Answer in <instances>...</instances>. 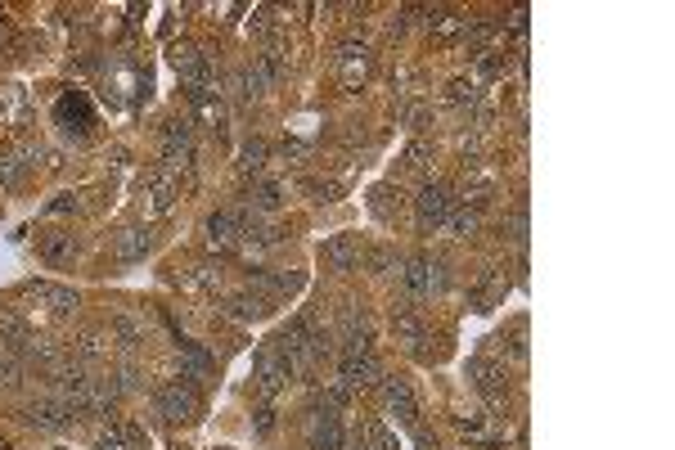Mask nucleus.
<instances>
[{
    "instance_id": "1",
    "label": "nucleus",
    "mask_w": 675,
    "mask_h": 450,
    "mask_svg": "<svg viewBox=\"0 0 675 450\" xmlns=\"http://www.w3.org/2000/svg\"><path fill=\"white\" fill-rule=\"evenodd\" d=\"M455 207H459V189L450 185V180H432L428 176L419 185V194H414V221H419L423 230H441Z\"/></svg>"
},
{
    "instance_id": "2",
    "label": "nucleus",
    "mask_w": 675,
    "mask_h": 450,
    "mask_svg": "<svg viewBox=\"0 0 675 450\" xmlns=\"http://www.w3.org/2000/svg\"><path fill=\"white\" fill-rule=\"evenodd\" d=\"M401 288H405V297H441L446 293V284H450V275H446V266H441L437 257H410V261H401Z\"/></svg>"
},
{
    "instance_id": "3",
    "label": "nucleus",
    "mask_w": 675,
    "mask_h": 450,
    "mask_svg": "<svg viewBox=\"0 0 675 450\" xmlns=\"http://www.w3.org/2000/svg\"><path fill=\"white\" fill-rule=\"evenodd\" d=\"M171 63H176L180 81L189 86V95H207V90H216V68H212V59H207L198 45H176V50H171Z\"/></svg>"
},
{
    "instance_id": "4",
    "label": "nucleus",
    "mask_w": 675,
    "mask_h": 450,
    "mask_svg": "<svg viewBox=\"0 0 675 450\" xmlns=\"http://www.w3.org/2000/svg\"><path fill=\"white\" fill-rule=\"evenodd\" d=\"M194 167V122L185 117H171L167 131H162V171H189Z\"/></svg>"
},
{
    "instance_id": "5",
    "label": "nucleus",
    "mask_w": 675,
    "mask_h": 450,
    "mask_svg": "<svg viewBox=\"0 0 675 450\" xmlns=\"http://www.w3.org/2000/svg\"><path fill=\"white\" fill-rule=\"evenodd\" d=\"M153 405H158V414L162 419H176V423H185V419H198V387L194 383H185V378H171V383H162L158 392H153Z\"/></svg>"
},
{
    "instance_id": "6",
    "label": "nucleus",
    "mask_w": 675,
    "mask_h": 450,
    "mask_svg": "<svg viewBox=\"0 0 675 450\" xmlns=\"http://www.w3.org/2000/svg\"><path fill=\"white\" fill-rule=\"evenodd\" d=\"M468 378H473L477 396H486L491 405H509L513 383H509V369L504 365H495V360H486V356H473L468 360Z\"/></svg>"
},
{
    "instance_id": "7",
    "label": "nucleus",
    "mask_w": 675,
    "mask_h": 450,
    "mask_svg": "<svg viewBox=\"0 0 675 450\" xmlns=\"http://www.w3.org/2000/svg\"><path fill=\"white\" fill-rule=\"evenodd\" d=\"M333 68H338V77H342V86L347 90H360L365 86V77H369V68H374V50H369L365 41H342L338 50H333Z\"/></svg>"
},
{
    "instance_id": "8",
    "label": "nucleus",
    "mask_w": 675,
    "mask_h": 450,
    "mask_svg": "<svg viewBox=\"0 0 675 450\" xmlns=\"http://www.w3.org/2000/svg\"><path fill=\"white\" fill-rule=\"evenodd\" d=\"M383 378V360L374 351H342L338 360V383L351 387V392H365V387H378Z\"/></svg>"
},
{
    "instance_id": "9",
    "label": "nucleus",
    "mask_w": 675,
    "mask_h": 450,
    "mask_svg": "<svg viewBox=\"0 0 675 450\" xmlns=\"http://www.w3.org/2000/svg\"><path fill=\"white\" fill-rule=\"evenodd\" d=\"M378 396H383V410L392 414L396 423H405V428H414L419 423V401H414V387L405 383L401 374L396 378H378Z\"/></svg>"
},
{
    "instance_id": "10",
    "label": "nucleus",
    "mask_w": 675,
    "mask_h": 450,
    "mask_svg": "<svg viewBox=\"0 0 675 450\" xmlns=\"http://www.w3.org/2000/svg\"><path fill=\"white\" fill-rule=\"evenodd\" d=\"M288 378H293V369H288L284 356L266 342V347L257 351V360H252V383H257V392L261 396H279L288 387Z\"/></svg>"
},
{
    "instance_id": "11",
    "label": "nucleus",
    "mask_w": 675,
    "mask_h": 450,
    "mask_svg": "<svg viewBox=\"0 0 675 450\" xmlns=\"http://www.w3.org/2000/svg\"><path fill=\"white\" fill-rule=\"evenodd\" d=\"M207 248H243V207H221V212L207 216Z\"/></svg>"
},
{
    "instance_id": "12",
    "label": "nucleus",
    "mask_w": 675,
    "mask_h": 450,
    "mask_svg": "<svg viewBox=\"0 0 675 450\" xmlns=\"http://www.w3.org/2000/svg\"><path fill=\"white\" fill-rule=\"evenodd\" d=\"M23 419H27V428H36V432H63L77 423V414L63 401H54V396H41V401H27Z\"/></svg>"
},
{
    "instance_id": "13",
    "label": "nucleus",
    "mask_w": 675,
    "mask_h": 450,
    "mask_svg": "<svg viewBox=\"0 0 675 450\" xmlns=\"http://www.w3.org/2000/svg\"><path fill=\"white\" fill-rule=\"evenodd\" d=\"M306 450H347V428L333 410H320L311 405V437H306Z\"/></svg>"
},
{
    "instance_id": "14",
    "label": "nucleus",
    "mask_w": 675,
    "mask_h": 450,
    "mask_svg": "<svg viewBox=\"0 0 675 450\" xmlns=\"http://www.w3.org/2000/svg\"><path fill=\"white\" fill-rule=\"evenodd\" d=\"M95 450H149V432L135 419L104 423V428L95 432Z\"/></svg>"
},
{
    "instance_id": "15",
    "label": "nucleus",
    "mask_w": 675,
    "mask_h": 450,
    "mask_svg": "<svg viewBox=\"0 0 675 450\" xmlns=\"http://www.w3.org/2000/svg\"><path fill=\"white\" fill-rule=\"evenodd\" d=\"M36 158H54V153L36 149V144H14V149H5V153H0V185L18 189L27 180V171L36 167Z\"/></svg>"
},
{
    "instance_id": "16",
    "label": "nucleus",
    "mask_w": 675,
    "mask_h": 450,
    "mask_svg": "<svg viewBox=\"0 0 675 450\" xmlns=\"http://www.w3.org/2000/svg\"><path fill=\"white\" fill-rule=\"evenodd\" d=\"M176 194H180V185H176V176H171V171H149V176H144V189H140V203L149 207L153 216H167L171 207H176Z\"/></svg>"
},
{
    "instance_id": "17",
    "label": "nucleus",
    "mask_w": 675,
    "mask_h": 450,
    "mask_svg": "<svg viewBox=\"0 0 675 450\" xmlns=\"http://www.w3.org/2000/svg\"><path fill=\"white\" fill-rule=\"evenodd\" d=\"M392 333H396V342H401L405 351H414L419 360H428V324L419 320L414 306H401V311L392 315Z\"/></svg>"
},
{
    "instance_id": "18",
    "label": "nucleus",
    "mask_w": 675,
    "mask_h": 450,
    "mask_svg": "<svg viewBox=\"0 0 675 450\" xmlns=\"http://www.w3.org/2000/svg\"><path fill=\"white\" fill-rule=\"evenodd\" d=\"M455 423L464 428V437L473 441L477 450H509V432L500 423H491L486 414H455Z\"/></svg>"
},
{
    "instance_id": "19",
    "label": "nucleus",
    "mask_w": 675,
    "mask_h": 450,
    "mask_svg": "<svg viewBox=\"0 0 675 450\" xmlns=\"http://www.w3.org/2000/svg\"><path fill=\"white\" fill-rule=\"evenodd\" d=\"M54 122L63 126L68 135H77V140H86L90 135V126H95V113H90V104H86V95H63L59 104H54Z\"/></svg>"
},
{
    "instance_id": "20",
    "label": "nucleus",
    "mask_w": 675,
    "mask_h": 450,
    "mask_svg": "<svg viewBox=\"0 0 675 450\" xmlns=\"http://www.w3.org/2000/svg\"><path fill=\"white\" fill-rule=\"evenodd\" d=\"M360 257H365V248H360V239H351V234H333V239L320 248L324 270H333V275H347V270H356Z\"/></svg>"
},
{
    "instance_id": "21",
    "label": "nucleus",
    "mask_w": 675,
    "mask_h": 450,
    "mask_svg": "<svg viewBox=\"0 0 675 450\" xmlns=\"http://www.w3.org/2000/svg\"><path fill=\"white\" fill-rule=\"evenodd\" d=\"M23 297L41 302L45 311H54V315H72V311L81 306V297L72 293V288H63V284H45V279H32V284H23Z\"/></svg>"
},
{
    "instance_id": "22",
    "label": "nucleus",
    "mask_w": 675,
    "mask_h": 450,
    "mask_svg": "<svg viewBox=\"0 0 675 450\" xmlns=\"http://www.w3.org/2000/svg\"><path fill=\"white\" fill-rule=\"evenodd\" d=\"M248 284L257 297H288L302 288V275H293V270H248Z\"/></svg>"
},
{
    "instance_id": "23",
    "label": "nucleus",
    "mask_w": 675,
    "mask_h": 450,
    "mask_svg": "<svg viewBox=\"0 0 675 450\" xmlns=\"http://www.w3.org/2000/svg\"><path fill=\"white\" fill-rule=\"evenodd\" d=\"M149 248H153L149 225H122V230L113 234V257L117 261H144Z\"/></svg>"
},
{
    "instance_id": "24",
    "label": "nucleus",
    "mask_w": 675,
    "mask_h": 450,
    "mask_svg": "<svg viewBox=\"0 0 675 450\" xmlns=\"http://www.w3.org/2000/svg\"><path fill=\"white\" fill-rule=\"evenodd\" d=\"M36 252H41L50 266H72V257H77V239H72L68 230H41L36 234Z\"/></svg>"
},
{
    "instance_id": "25",
    "label": "nucleus",
    "mask_w": 675,
    "mask_h": 450,
    "mask_svg": "<svg viewBox=\"0 0 675 450\" xmlns=\"http://www.w3.org/2000/svg\"><path fill=\"white\" fill-rule=\"evenodd\" d=\"M369 342H374L369 315L356 311V306H347V311H342V351H369Z\"/></svg>"
},
{
    "instance_id": "26",
    "label": "nucleus",
    "mask_w": 675,
    "mask_h": 450,
    "mask_svg": "<svg viewBox=\"0 0 675 450\" xmlns=\"http://www.w3.org/2000/svg\"><path fill=\"white\" fill-rule=\"evenodd\" d=\"M284 198H288V189H284V180H275V176H261V180H252L248 185V212H275V207H284Z\"/></svg>"
},
{
    "instance_id": "27",
    "label": "nucleus",
    "mask_w": 675,
    "mask_h": 450,
    "mask_svg": "<svg viewBox=\"0 0 675 450\" xmlns=\"http://www.w3.org/2000/svg\"><path fill=\"white\" fill-rule=\"evenodd\" d=\"M468 23H473V18H464V14H459V9H428V32L437 36L441 45H450V41H464Z\"/></svg>"
},
{
    "instance_id": "28",
    "label": "nucleus",
    "mask_w": 675,
    "mask_h": 450,
    "mask_svg": "<svg viewBox=\"0 0 675 450\" xmlns=\"http://www.w3.org/2000/svg\"><path fill=\"white\" fill-rule=\"evenodd\" d=\"M369 212H374V221L383 225H396L405 216V203H401V189L396 185H378L374 194H369Z\"/></svg>"
},
{
    "instance_id": "29",
    "label": "nucleus",
    "mask_w": 675,
    "mask_h": 450,
    "mask_svg": "<svg viewBox=\"0 0 675 450\" xmlns=\"http://www.w3.org/2000/svg\"><path fill=\"white\" fill-rule=\"evenodd\" d=\"M104 356H108V333L81 329L77 338H72V360H77V365H90V360H104Z\"/></svg>"
},
{
    "instance_id": "30",
    "label": "nucleus",
    "mask_w": 675,
    "mask_h": 450,
    "mask_svg": "<svg viewBox=\"0 0 675 450\" xmlns=\"http://www.w3.org/2000/svg\"><path fill=\"white\" fill-rule=\"evenodd\" d=\"M446 104L450 108H482V86L473 77H450L446 81Z\"/></svg>"
},
{
    "instance_id": "31",
    "label": "nucleus",
    "mask_w": 675,
    "mask_h": 450,
    "mask_svg": "<svg viewBox=\"0 0 675 450\" xmlns=\"http://www.w3.org/2000/svg\"><path fill=\"white\" fill-rule=\"evenodd\" d=\"M356 446H365V450H396V437H392V428H387V423L365 419V423H356Z\"/></svg>"
},
{
    "instance_id": "32",
    "label": "nucleus",
    "mask_w": 675,
    "mask_h": 450,
    "mask_svg": "<svg viewBox=\"0 0 675 450\" xmlns=\"http://www.w3.org/2000/svg\"><path fill=\"white\" fill-rule=\"evenodd\" d=\"M234 167H239V176L248 180V185H252V180H261V176H266V144L248 140L239 149V162H234Z\"/></svg>"
},
{
    "instance_id": "33",
    "label": "nucleus",
    "mask_w": 675,
    "mask_h": 450,
    "mask_svg": "<svg viewBox=\"0 0 675 450\" xmlns=\"http://www.w3.org/2000/svg\"><path fill=\"white\" fill-rule=\"evenodd\" d=\"M113 333H117V342H122V347H131V351L149 342V329H144V320H140V315H131V311L113 315Z\"/></svg>"
},
{
    "instance_id": "34",
    "label": "nucleus",
    "mask_w": 675,
    "mask_h": 450,
    "mask_svg": "<svg viewBox=\"0 0 675 450\" xmlns=\"http://www.w3.org/2000/svg\"><path fill=\"white\" fill-rule=\"evenodd\" d=\"M432 158H437V149H432V140H410L401 153V171H410V176H423V171L432 167Z\"/></svg>"
},
{
    "instance_id": "35",
    "label": "nucleus",
    "mask_w": 675,
    "mask_h": 450,
    "mask_svg": "<svg viewBox=\"0 0 675 450\" xmlns=\"http://www.w3.org/2000/svg\"><path fill=\"white\" fill-rule=\"evenodd\" d=\"M225 311H230L234 320H261V315L270 311V302L257 293H234V297H225Z\"/></svg>"
},
{
    "instance_id": "36",
    "label": "nucleus",
    "mask_w": 675,
    "mask_h": 450,
    "mask_svg": "<svg viewBox=\"0 0 675 450\" xmlns=\"http://www.w3.org/2000/svg\"><path fill=\"white\" fill-rule=\"evenodd\" d=\"M23 383V356H18L14 342L0 338V387H18Z\"/></svg>"
},
{
    "instance_id": "37",
    "label": "nucleus",
    "mask_w": 675,
    "mask_h": 450,
    "mask_svg": "<svg viewBox=\"0 0 675 450\" xmlns=\"http://www.w3.org/2000/svg\"><path fill=\"white\" fill-rule=\"evenodd\" d=\"M248 32L257 36V41H270V36L279 32V9H270V5L252 9V18H248Z\"/></svg>"
},
{
    "instance_id": "38",
    "label": "nucleus",
    "mask_w": 675,
    "mask_h": 450,
    "mask_svg": "<svg viewBox=\"0 0 675 450\" xmlns=\"http://www.w3.org/2000/svg\"><path fill=\"white\" fill-rule=\"evenodd\" d=\"M104 387H108V396L117 401V396H126V392H135V387H140V369H135V365H122Z\"/></svg>"
},
{
    "instance_id": "39",
    "label": "nucleus",
    "mask_w": 675,
    "mask_h": 450,
    "mask_svg": "<svg viewBox=\"0 0 675 450\" xmlns=\"http://www.w3.org/2000/svg\"><path fill=\"white\" fill-rule=\"evenodd\" d=\"M401 261L405 257H396L392 248H374V252H369V270H374V275H401Z\"/></svg>"
},
{
    "instance_id": "40",
    "label": "nucleus",
    "mask_w": 675,
    "mask_h": 450,
    "mask_svg": "<svg viewBox=\"0 0 675 450\" xmlns=\"http://www.w3.org/2000/svg\"><path fill=\"white\" fill-rule=\"evenodd\" d=\"M306 194H311V203H333V198L342 194V185L338 180H306Z\"/></svg>"
},
{
    "instance_id": "41",
    "label": "nucleus",
    "mask_w": 675,
    "mask_h": 450,
    "mask_svg": "<svg viewBox=\"0 0 675 450\" xmlns=\"http://www.w3.org/2000/svg\"><path fill=\"white\" fill-rule=\"evenodd\" d=\"M50 216H68V212H81V194L77 189H63V194L50 198V207H45Z\"/></svg>"
},
{
    "instance_id": "42",
    "label": "nucleus",
    "mask_w": 675,
    "mask_h": 450,
    "mask_svg": "<svg viewBox=\"0 0 675 450\" xmlns=\"http://www.w3.org/2000/svg\"><path fill=\"white\" fill-rule=\"evenodd\" d=\"M495 342H500V351H509V356L518 360V365H522V360H527V342H522V329H518V333H509V338H504V333H500V338H495Z\"/></svg>"
},
{
    "instance_id": "43",
    "label": "nucleus",
    "mask_w": 675,
    "mask_h": 450,
    "mask_svg": "<svg viewBox=\"0 0 675 450\" xmlns=\"http://www.w3.org/2000/svg\"><path fill=\"white\" fill-rule=\"evenodd\" d=\"M252 423H257V432H261V437H270V432H275V410H270V405H261V410H257V419H252Z\"/></svg>"
},
{
    "instance_id": "44",
    "label": "nucleus",
    "mask_w": 675,
    "mask_h": 450,
    "mask_svg": "<svg viewBox=\"0 0 675 450\" xmlns=\"http://www.w3.org/2000/svg\"><path fill=\"white\" fill-rule=\"evenodd\" d=\"M527 18H531V14H527V9H522V5L509 14V32L518 36V41H522V36H527Z\"/></svg>"
}]
</instances>
